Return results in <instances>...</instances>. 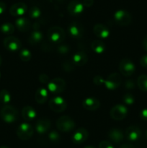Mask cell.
Wrapping results in <instances>:
<instances>
[{
	"instance_id": "obj_1",
	"label": "cell",
	"mask_w": 147,
	"mask_h": 148,
	"mask_svg": "<svg viewBox=\"0 0 147 148\" xmlns=\"http://www.w3.org/2000/svg\"><path fill=\"white\" fill-rule=\"evenodd\" d=\"M0 117L4 122L14 123L18 119V111L12 106L5 105L0 111Z\"/></svg>"
},
{
	"instance_id": "obj_2",
	"label": "cell",
	"mask_w": 147,
	"mask_h": 148,
	"mask_svg": "<svg viewBox=\"0 0 147 148\" xmlns=\"http://www.w3.org/2000/svg\"><path fill=\"white\" fill-rule=\"evenodd\" d=\"M56 127L59 131L63 132H69L74 129L75 123L69 116H63L57 120Z\"/></svg>"
},
{
	"instance_id": "obj_3",
	"label": "cell",
	"mask_w": 147,
	"mask_h": 148,
	"mask_svg": "<svg viewBox=\"0 0 147 148\" xmlns=\"http://www.w3.org/2000/svg\"><path fill=\"white\" fill-rule=\"evenodd\" d=\"M66 37V34L63 28L59 26H53L48 30V38L50 41L59 43L63 41Z\"/></svg>"
},
{
	"instance_id": "obj_4",
	"label": "cell",
	"mask_w": 147,
	"mask_h": 148,
	"mask_svg": "<svg viewBox=\"0 0 147 148\" xmlns=\"http://www.w3.org/2000/svg\"><path fill=\"white\" fill-rule=\"evenodd\" d=\"M66 82L60 77L54 78L48 83V90L53 94H59L66 89Z\"/></svg>"
},
{
	"instance_id": "obj_5",
	"label": "cell",
	"mask_w": 147,
	"mask_h": 148,
	"mask_svg": "<svg viewBox=\"0 0 147 148\" xmlns=\"http://www.w3.org/2000/svg\"><path fill=\"white\" fill-rule=\"evenodd\" d=\"M114 20L115 23L120 26H127L131 24L132 17L131 14L125 10H118L114 13Z\"/></svg>"
},
{
	"instance_id": "obj_6",
	"label": "cell",
	"mask_w": 147,
	"mask_h": 148,
	"mask_svg": "<svg viewBox=\"0 0 147 148\" xmlns=\"http://www.w3.org/2000/svg\"><path fill=\"white\" fill-rule=\"evenodd\" d=\"M49 107L53 111L56 113L63 112L67 107L66 100L61 96H56L52 98L49 101Z\"/></svg>"
},
{
	"instance_id": "obj_7",
	"label": "cell",
	"mask_w": 147,
	"mask_h": 148,
	"mask_svg": "<svg viewBox=\"0 0 147 148\" xmlns=\"http://www.w3.org/2000/svg\"><path fill=\"white\" fill-rule=\"evenodd\" d=\"M17 135L20 140H30L33 135V128L28 123H22L18 127L17 130Z\"/></svg>"
},
{
	"instance_id": "obj_8",
	"label": "cell",
	"mask_w": 147,
	"mask_h": 148,
	"mask_svg": "<svg viewBox=\"0 0 147 148\" xmlns=\"http://www.w3.org/2000/svg\"><path fill=\"white\" fill-rule=\"evenodd\" d=\"M4 48L7 51L11 52H15L20 51L22 47V43L20 40L14 36H8L5 38L3 41Z\"/></svg>"
},
{
	"instance_id": "obj_9",
	"label": "cell",
	"mask_w": 147,
	"mask_h": 148,
	"mask_svg": "<svg viewBox=\"0 0 147 148\" xmlns=\"http://www.w3.org/2000/svg\"><path fill=\"white\" fill-rule=\"evenodd\" d=\"M110 114L112 119L115 121H121L126 117L128 114V109L125 106L118 104L111 108Z\"/></svg>"
},
{
	"instance_id": "obj_10",
	"label": "cell",
	"mask_w": 147,
	"mask_h": 148,
	"mask_svg": "<svg viewBox=\"0 0 147 148\" xmlns=\"http://www.w3.org/2000/svg\"><path fill=\"white\" fill-rule=\"evenodd\" d=\"M119 69L122 75L129 77L135 72V66L132 61L128 59H123L120 62Z\"/></svg>"
},
{
	"instance_id": "obj_11",
	"label": "cell",
	"mask_w": 147,
	"mask_h": 148,
	"mask_svg": "<svg viewBox=\"0 0 147 148\" xmlns=\"http://www.w3.org/2000/svg\"><path fill=\"white\" fill-rule=\"evenodd\" d=\"M121 84V77L119 74L112 73L110 74L105 80V88L110 90H113L117 89Z\"/></svg>"
},
{
	"instance_id": "obj_12",
	"label": "cell",
	"mask_w": 147,
	"mask_h": 148,
	"mask_svg": "<svg viewBox=\"0 0 147 148\" xmlns=\"http://www.w3.org/2000/svg\"><path fill=\"white\" fill-rule=\"evenodd\" d=\"M68 33L73 38H80L84 33L83 26L78 22H72L68 26Z\"/></svg>"
},
{
	"instance_id": "obj_13",
	"label": "cell",
	"mask_w": 147,
	"mask_h": 148,
	"mask_svg": "<svg viewBox=\"0 0 147 148\" xmlns=\"http://www.w3.org/2000/svg\"><path fill=\"white\" fill-rule=\"evenodd\" d=\"M89 137V132L84 128H79L74 133L72 136V141L74 144H82L86 141Z\"/></svg>"
},
{
	"instance_id": "obj_14",
	"label": "cell",
	"mask_w": 147,
	"mask_h": 148,
	"mask_svg": "<svg viewBox=\"0 0 147 148\" xmlns=\"http://www.w3.org/2000/svg\"><path fill=\"white\" fill-rule=\"evenodd\" d=\"M27 6L24 2H17L11 6L10 13L14 17H22L27 12Z\"/></svg>"
},
{
	"instance_id": "obj_15",
	"label": "cell",
	"mask_w": 147,
	"mask_h": 148,
	"mask_svg": "<svg viewBox=\"0 0 147 148\" xmlns=\"http://www.w3.org/2000/svg\"><path fill=\"white\" fill-rule=\"evenodd\" d=\"M141 135V130L137 126L131 125L125 131V137L131 142H135L139 140Z\"/></svg>"
},
{
	"instance_id": "obj_16",
	"label": "cell",
	"mask_w": 147,
	"mask_h": 148,
	"mask_svg": "<svg viewBox=\"0 0 147 148\" xmlns=\"http://www.w3.org/2000/svg\"><path fill=\"white\" fill-rule=\"evenodd\" d=\"M84 5L79 0H72L69 3L68 11L69 14L73 16H78L83 12Z\"/></svg>"
},
{
	"instance_id": "obj_17",
	"label": "cell",
	"mask_w": 147,
	"mask_h": 148,
	"mask_svg": "<svg viewBox=\"0 0 147 148\" xmlns=\"http://www.w3.org/2000/svg\"><path fill=\"white\" fill-rule=\"evenodd\" d=\"M51 123L50 120L46 118H42L37 120L35 124V130L40 134H45L50 130Z\"/></svg>"
},
{
	"instance_id": "obj_18",
	"label": "cell",
	"mask_w": 147,
	"mask_h": 148,
	"mask_svg": "<svg viewBox=\"0 0 147 148\" xmlns=\"http://www.w3.org/2000/svg\"><path fill=\"white\" fill-rule=\"evenodd\" d=\"M84 108L88 111H96L100 106V102L95 97H88L82 102Z\"/></svg>"
},
{
	"instance_id": "obj_19",
	"label": "cell",
	"mask_w": 147,
	"mask_h": 148,
	"mask_svg": "<svg viewBox=\"0 0 147 148\" xmlns=\"http://www.w3.org/2000/svg\"><path fill=\"white\" fill-rule=\"evenodd\" d=\"M93 31L95 36L100 39H105L110 36V30L108 27L101 23H97L94 26Z\"/></svg>"
},
{
	"instance_id": "obj_20",
	"label": "cell",
	"mask_w": 147,
	"mask_h": 148,
	"mask_svg": "<svg viewBox=\"0 0 147 148\" xmlns=\"http://www.w3.org/2000/svg\"><path fill=\"white\" fill-rule=\"evenodd\" d=\"M88 62V56L84 51H77L74 54L72 62L76 66H82L86 64Z\"/></svg>"
},
{
	"instance_id": "obj_21",
	"label": "cell",
	"mask_w": 147,
	"mask_h": 148,
	"mask_svg": "<svg viewBox=\"0 0 147 148\" xmlns=\"http://www.w3.org/2000/svg\"><path fill=\"white\" fill-rule=\"evenodd\" d=\"M15 26L21 32H27L31 27L30 21L24 17H20L15 20Z\"/></svg>"
},
{
	"instance_id": "obj_22",
	"label": "cell",
	"mask_w": 147,
	"mask_h": 148,
	"mask_svg": "<svg viewBox=\"0 0 147 148\" xmlns=\"http://www.w3.org/2000/svg\"><path fill=\"white\" fill-rule=\"evenodd\" d=\"M22 116L25 121H31L35 119L37 113L34 108L30 106H26L22 110Z\"/></svg>"
},
{
	"instance_id": "obj_23",
	"label": "cell",
	"mask_w": 147,
	"mask_h": 148,
	"mask_svg": "<svg viewBox=\"0 0 147 148\" xmlns=\"http://www.w3.org/2000/svg\"><path fill=\"white\" fill-rule=\"evenodd\" d=\"M108 135L111 141L116 143L122 141L124 139V134L120 130L117 128H114L110 130Z\"/></svg>"
},
{
	"instance_id": "obj_24",
	"label": "cell",
	"mask_w": 147,
	"mask_h": 148,
	"mask_svg": "<svg viewBox=\"0 0 147 148\" xmlns=\"http://www.w3.org/2000/svg\"><path fill=\"white\" fill-rule=\"evenodd\" d=\"M48 97V90L45 88H40L36 90L35 94V99L39 104H43L46 102Z\"/></svg>"
},
{
	"instance_id": "obj_25",
	"label": "cell",
	"mask_w": 147,
	"mask_h": 148,
	"mask_svg": "<svg viewBox=\"0 0 147 148\" xmlns=\"http://www.w3.org/2000/svg\"><path fill=\"white\" fill-rule=\"evenodd\" d=\"M91 47H92L93 51L96 53H98V54L104 53L105 51V49H106V46H105V43L101 40H93L92 44H91Z\"/></svg>"
},
{
	"instance_id": "obj_26",
	"label": "cell",
	"mask_w": 147,
	"mask_h": 148,
	"mask_svg": "<svg viewBox=\"0 0 147 148\" xmlns=\"http://www.w3.org/2000/svg\"><path fill=\"white\" fill-rule=\"evenodd\" d=\"M43 36L42 32L40 30L35 28L34 31L32 32V33L30 36V38H29V43L32 45H35L38 43L39 42L43 40Z\"/></svg>"
},
{
	"instance_id": "obj_27",
	"label": "cell",
	"mask_w": 147,
	"mask_h": 148,
	"mask_svg": "<svg viewBox=\"0 0 147 148\" xmlns=\"http://www.w3.org/2000/svg\"><path fill=\"white\" fill-rule=\"evenodd\" d=\"M14 26L10 23H3L0 26V31L4 35H11L14 33Z\"/></svg>"
},
{
	"instance_id": "obj_28",
	"label": "cell",
	"mask_w": 147,
	"mask_h": 148,
	"mask_svg": "<svg viewBox=\"0 0 147 148\" xmlns=\"http://www.w3.org/2000/svg\"><path fill=\"white\" fill-rule=\"evenodd\" d=\"M138 88L143 92H147V75H141L138 77L137 80Z\"/></svg>"
},
{
	"instance_id": "obj_29",
	"label": "cell",
	"mask_w": 147,
	"mask_h": 148,
	"mask_svg": "<svg viewBox=\"0 0 147 148\" xmlns=\"http://www.w3.org/2000/svg\"><path fill=\"white\" fill-rule=\"evenodd\" d=\"M11 101V94L7 90L3 89L0 91V103L7 105Z\"/></svg>"
},
{
	"instance_id": "obj_30",
	"label": "cell",
	"mask_w": 147,
	"mask_h": 148,
	"mask_svg": "<svg viewBox=\"0 0 147 148\" xmlns=\"http://www.w3.org/2000/svg\"><path fill=\"white\" fill-rule=\"evenodd\" d=\"M19 56H20V59H21L22 62H27L31 59L32 58V53L28 49H21L20 51V53H19Z\"/></svg>"
},
{
	"instance_id": "obj_31",
	"label": "cell",
	"mask_w": 147,
	"mask_h": 148,
	"mask_svg": "<svg viewBox=\"0 0 147 148\" xmlns=\"http://www.w3.org/2000/svg\"><path fill=\"white\" fill-rule=\"evenodd\" d=\"M29 16H30L31 18L33 19H37L41 14V11H40V9L37 6H33V7H30V9L29 10Z\"/></svg>"
},
{
	"instance_id": "obj_32",
	"label": "cell",
	"mask_w": 147,
	"mask_h": 148,
	"mask_svg": "<svg viewBox=\"0 0 147 148\" xmlns=\"http://www.w3.org/2000/svg\"><path fill=\"white\" fill-rule=\"evenodd\" d=\"M123 103L126 105H133L135 102V98L134 96L131 93H126L124 95L123 98H122Z\"/></svg>"
},
{
	"instance_id": "obj_33",
	"label": "cell",
	"mask_w": 147,
	"mask_h": 148,
	"mask_svg": "<svg viewBox=\"0 0 147 148\" xmlns=\"http://www.w3.org/2000/svg\"><path fill=\"white\" fill-rule=\"evenodd\" d=\"M48 138L53 143H56L60 140V134L56 131H51L48 133Z\"/></svg>"
},
{
	"instance_id": "obj_34",
	"label": "cell",
	"mask_w": 147,
	"mask_h": 148,
	"mask_svg": "<svg viewBox=\"0 0 147 148\" xmlns=\"http://www.w3.org/2000/svg\"><path fill=\"white\" fill-rule=\"evenodd\" d=\"M93 82L96 85L101 86V85H104V83H105V79H104L103 77H102V76H100V75H96V76L94 77Z\"/></svg>"
},
{
	"instance_id": "obj_35",
	"label": "cell",
	"mask_w": 147,
	"mask_h": 148,
	"mask_svg": "<svg viewBox=\"0 0 147 148\" xmlns=\"http://www.w3.org/2000/svg\"><path fill=\"white\" fill-rule=\"evenodd\" d=\"M69 51V46H67V45H61L58 47V51L59 53H62V54H65V53H67Z\"/></svg>"
},
{
	"instance_id": "obj_36",
	"label": "cell",
	"mask_w": 147,
	"mask_h": 148,
	"mask_svg": "<svg viewBox=\"0 0 147 148\" xmlns=\"http://www.w3.org/2000/svg\"><path fill=\"white\" fill-rule=\"evenodd\" d=\"M39 81L43 84L48 83L50 82V80H49V77L47 75H46V74H41V75H40V76H39Z\"/></svg>"
},
{
	"instance_id": "obj_37",
	"label": "cell",
	"mask_w": 147,
	"mask_h": 148,
	"mask_svg": "<svg viewBox=\"0 0 147 148\" xmlns=\"http://www.w3.org/2000/svg\"><path fill=\"white\" fill-rule=\"evenodd\" d=\"M99 148H114V147L110 142L102 141L99 144Z\"/></svg>"
},
{
	"instance_id": "obj_38",
	"label": "cell",
	"mask_w": 147,
	"mask_h": 148,
	"mask_svg": "<svg viewBox=\"0 0 147 148\" xmlns=\"http://www.w3.org/2000/svg\"><path fill=\"white\" fill-rule=\"evenodd\" d=\"M125 87L127 89H133V88H135V83L132 79H128L125 82Z\"/></svg>"
},
{
	"instance_id": "obj_39",
	"label": "cell",
	"mask_w": 147,
	"mask_h": 148,
	"mask_svg": "<svg viewBox=\"0 0 147 148\" xmlns=\"http://www.w3.org/2000/svg\"><path fill=\"white\" fill-rule=\"evenodd\" d=\"M140 118L141 119L144 121H147V108H144L143 110H141V111L140 112Z\"/></svg>"
},
{
	"instance_id": "obj_40",
	"label": "cell",
	"mask_w": 147,
	"mask_h": 148,
	"mask_svg": "<svg viewBox=\"0 0 147 148\" xmlns=\"http://www.w3.org/2000/svg\"><path fill=\"white\" fill-rule=\"evenodd\" d=\"M140 64L144 68H147V54L144 55L140 59Z\"/></svg>"
},
{
	"instance_id": "obj_41",
	"label": "cell",
	"mask_w": 147,
	"mask_h": 148,
	"mask_svg": "<svg viewBox=\"0 0 147 148\" xmlns=\"http://www.w3.org/2000/svg\"><path fill=\"white\" fill-rule=\"evenodd\" d=\"M94 0H83V2H82V4H83L84 7H91V6L93 5L94 4Z\"/></svg>"
},
{
	"instance_id": "obj_42",
	"label": "cell",
	"mask_w": 147,
	"mask_h": 148,
	"mask_svg": "<svg viewBox=\"0 0 147 148\" xmlns=\"http://www.w3.org/2000/svg\"><path fill=\"white\" fill-rule=\"evenodd\" d=\"M6 7H7V6H6L5 3L4 1H0V14H3L5 12Z\"/></svg>"
},
{
	"instance_id": "obj_43",
	"label": "cell",
	"mask_w": 147,
	"mask_h": 148,
	"mask_svg": "<svg viewBox=\"0 0 147 148\" xmlns=\"http://www.w3.org/2000/svg\"><path fill=\"white\" fill-rule=\"evenodd\" d=\"M142 46H143V48H144V50L146 51H147V35L145 36V37H144V40H143Z\"/></svg>"
},
{
	"instance_id": "obj_44",
	"label": "cell",
	"mask_w": 147,
	"mask_h": 148,
	"mask_svg": "<svg viewBox=\"0 0 147 148\" xmlns=\"http://www.w3.org/2000/svg\"><path fill=\"white\" fill-rule=\"evenodd\" d=\"M119 148H135L133 145L131 144H124L122 145Z\"/></svg>"
},
{
	"instance_id": "obj_45",
	"label": "cell",
	"mask_w": 147,
	"mask_h": 148,
	"mask_svg": "<svg viewBox=\"0 0 147 148\" xmlns=\"http://www.w3.org/2000/svg\"><path fill=\"white\" fill-rule=\"evenodd\" d=\"M84 148H95V147H93V146H86V147H84Z\"/></svg>"
},
{
	"instance_id": "obj_46",
	"label": "cell",
	"mask_w": 147,
	"mask_h": 148,
	"mask_svg": "<svg viewBox=\"0 0 147 148\" xmlns=\"http://www.w3.org/2000/svg\"><path fill=\"white\" fill-rule=\"evenodd\" d=\"M1 63H2V59H1V56H0V66L1 65Z\"/></svg>"
},
{
	"instance_id": "obj_47",
	"label": "cell",
	"mask_w": 147,
	"mask_h": 148,
	"mask_svg": "<svg viewBox=\"0 0 147 148\" xmlns=\"http://www.w3.org/2000/svg\"><path fill=\"white\" fill-rule=\"evenodd\" d=\"M0 148H9V147H7V146H1Z\"/></svg>"
},
{
	"instance_id": "obj_48",
	"label": "cell",
	"mask_w": 147,
	"mask_h": 148,
	"mask_svg": "<svg viewBox=\"0 0 147 148\" xmlns=\"http://www.w3.org/2000/svg\"><path fill=\"white\" fill-rule=\"evenodd\" d=\"M145 134H146V138H147V130H146V131Z\"/></svg>"
},
{
	"instance_id": "obj_49",
	"label": "cell",
	"mask_w": 147,
	"mask_h": 148,
	"mask_svg": "<svg viewBox=\"0 0 147 148\" xmlns=\"http://www.w3.org/2000/svg\"><path fill=\"white\" fill-rule=\"evenodd\" d=\"M0 78H1V72H0Z\"/></svg>"
}]
</instances>
